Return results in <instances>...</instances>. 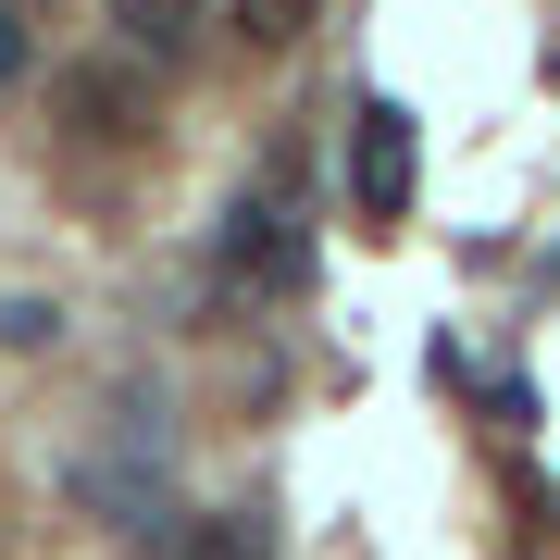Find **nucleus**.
Returning <instances> with one entry per match:
<instances>
[{
	"instance_id": "nucleus-4",
	"label": "nucleus",
	"mask_w": 560,
	"mask_h": 560,
	"mask_svg": "<svg viewBox=\"0 0 560 560\" xmlns=\"http://www.w3.org/2000/svg\"><path fill=\"white\" fill-rule=\"evenodd\" d=\"M113 25H125V50L187 62V38H200V0H113Z\"/></svg>"
},
{
	"instance_id": "nucleus-2",
	"label": "nucleus",
	"mask_w": 560,
	"mask_h": 560,
	"mask_svg": "<svg viewBox=\"0 0 560 560\" xmlns=\"http://www.w3.org/2000/svg\"><path fill=\"white\" fill-rule=\"evenodd\" d=\"M224 261H237V275L249 287H300V224H287V200H275V187H249V200L237 212H224Z\"/></svg>"
},
{
	"instance_id": "nucleus-8",
	"label": "nucleus",
	"mask_w": 560,
	"mask_h": 560,
	"mask_svg": "<svg viewBox=\"0 0 560 560\" xmlns=\"http://www.w3.org/2000/svg\"><path fill=\"white\" fill-rule=\"evenodd\" d=\"M25 62H38V38H25V13H0V88H13Z\"/></svg>"
},
{
	"instance_id": "nucleus-3",
	"label": "nucleus",
	"mask_w": 560,
	"mask_h": 560,
	"mask_svg": "<svg viewBox=\"0 0 560 560\" xmlns=\"http://www.w3.org/2000/svg\"><path fill=\"white\" fill-rule=\"evenodd\" d=\"M62 125H75V138H138L150 101L113 75V62H75V75H62Z\"/></svg>"
},
{
	"instance_id": "nucleus-7",
	"label": "nucleus",
	"mask_w": 560,
	"mask_h": 560,
	"mask_svg": "<svg viewBox=\"0 0 560 560\" xmlns=\"http://www.w3.org/2000/svg\"><path fill=\"white\" fill-rule=\"evenodd\" d=\"M50 337H62L50 300H0V349H50Z\"/></svg>"
},
{
	"instance_id": "nucleus-9",
	"label": "nucleus",
	"mask_w": 560,
	"mask_h": 560,
	"mask_svg": "<svg viewBox=\"0 0 560 560\" xmlns=\"http://www.w3.org/2000/svg\"><path fill=\"white\" fill-rule=\"evenodd\" d=\"M548 75H560V50H548Z\"/></svg>"
},
{
	"instance_id": "nucleus-5",
	"label": "nucleus",
	"mask_w": 560,
	"mask_h": 560,
	"mask_svg": "<svg viewBox=\"0 0 560 560\" xmlns=\"http://www.w3.org/2000/svg\"><path fill=\"white\" fill-rule=\"evenodd\" d=\"M187 560H261V523H249V511H212V523H187Z\"/></svg>"
},
{
	"instance_id": "nucleus-6",
	"label": "nucleus",
	"mask_w": 560,
	"mask_h": 560,
	"mask_svg": "<svg viewBox=\"0 0 560 560\" xmlns=\"http://www.w3.org/2000/svg\"><path fill=\"white\" fill-rule=\"evenodd\" d=\"M300 25H312V0H237V38L249 50H287Z\"/></svg>"
},
{
	"instance_id": "nucleus-1",
	"label": "nucleus",
	"mask_w": 560,
	"mask_h": 560,
	"mask_svg": "<svg viewBox=\"0 0 560 560\" xmlns=\"http://www.w3.org/2000/svg\"><path fill=\"white\" fill-rule=\"evenodd\" d=\"M411 113L399 101H361L349 113V200H361V224H399L411 212Z\"/></svg>"
}]
</instances>
